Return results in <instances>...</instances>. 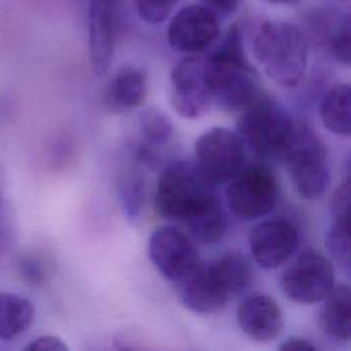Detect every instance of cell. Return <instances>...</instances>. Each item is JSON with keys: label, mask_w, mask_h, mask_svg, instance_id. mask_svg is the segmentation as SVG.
Instances as JSON below:
<instances>
[{"label": "cell", "mask_w": 351, "mask_h": 351, "mask_svg": "<svg viewBox=\"0 0 351 351\" xmlns=\"http://www.w3.org/2000/svg\"><path fill=\"white\" fill-rule=\"evenodd\" d=\"M332 55L344 66L350 64L351 59V23L350 16L344 15L336 22L329 37Z\"/></svg>", "instance_id": "obj_23"}, {"label": "cell", "mask_w": 351, "mask_h": 351, "mask_svg": "<svg viewBox=\"0 0 351 351\" xmlns=\"http://www.w3.org/2000/svg\"><path fill=\"white\" fill-rule=\"evenodd\" d=\"M278 348L281 351H310V350H315L317 347L307 339L292 336L284 340Z\"/></svg>", "instance_id": "obj_28"}, {"label": "cell", "mask_w": 351, "mask_h": 351, "mask_svg": "<svg viewBox=\"0 0 351 351\" xmlns=\"http://www.w3.org/2000/svg\"><path fill=\"white\" fill-rule=\"evenodd\" d=\"M251 274V266L244 255L226 252L210 263L199 261L174 284L185 308L197 314H215L248 287Z\"/></svg>", "instance_id": "obj_2"}, {"label": "cell", "mask_w": 351, "mask_h": 351, "mask_svg": "<svg viewBox=\"0 0 351 351\" xmlns=\"http://www.w3.org/2000/svg\"><path fill=\"white\" fill-rule=\"evenodd\" d=\"M332 217L337 221H350V181L339 185L332 199Z\"/></svg>", "instance_id": "obj_25"}, {"label": "cell", "mask_w": 351, "mask_h": 351, "mask_svg": "<svg viewBox=\"0 0 351 351\" xmlns=\"http://www.w3.org/2000/svg\"><path fill=\"white\" fill-rule=\"evenodd\" d=\"M237 322L243 333L256 341L274 340L284 326V318L278 303L265 293H251L237 307Z\"/></svg>", "instance_id": "obj_15"}, {"label": "cell", "mask_w": 351, "mask_h": 351, "mask_svg": "<svg viewBox=\"0 0 351 351\" xmlns=\"http://www.w3.org/2000/svg\"><path fill=\"white\" fill-rule=\"evenodd\" d=\"M118 0H89V62L95 75H104L112 64L117 41Z\"/></svg>", "instance_id": "obj_14"}, {"label": "cell", "mask_w": 351, "mask_h": 351, "mask_svg": "<svg viewBox=\"0 0 351 351\" xmlns=\"http://www.w3.org/2000/svg\"><path fill=\"white\" fill-rule=\"evenodd\" d=\"M254 55L265 73L282 88H295L307 70L308 47L299 26L287 21H266L254 38Z\"/></svg>", "instance_id": "obj_4"}, {"label": "cell", "mask_w": 351, "mask_h": 351, "mask_svg": "<svg viewBox=\"0 0 351 351\" xmlns=\"http://www.w3.org/2000/svg\"><path fill=\"white\" fill-rule=\"evenodd\" d=\"M293 128L288 111L265 92H259L240 111L237 121V133L243 143L262 156L281 155Z\"/></svg>", "instance_id": "obj_6"}, {"label": "cell", "mask_w": 351, "mask_h": 351, "mask_svg": "<svg viewBox=\"0 0 351 351\" xmlns=\"http://www.w3.org/2000/svg\"><path fill=\"white\" fill-rule=\"evenodd\" d=\"M278 199V181L274 171L263 165L241 167L229 181L226 203L243 221H254L273 211Z\"/></svg>", "instance_id": "obj_7"}, {"label": "cell", "mask_w": 351, "mask_h": 351, "mask_svg": "<svg viewBox=\"0 0 351 351\" xmlns=\"http://www.w3.org/2000/svg\"><path fill=\"white\" fill-rule=\"evenodd\" d=\"M155 207L162 218L176 221L204 244L219 241L226 233V217L210 184L193 162L176 160L159 176Z\"/></svg>", "instance_id": "obj_1"}, {"label": "cell", "mask_w": 351, "mask_h": 351, "mask_svg": "<svg viewBox=\"0 0 351 351\" xmlns=\"http://www.w3.org/2000/svg\"><path fill=\"white\" fill-rule=\"evenodd\" d=\"M243 160L244 143L229 128H210L195 143L193 165L214 186L228 182L243 167Z\"/></svg>", "instance_id": "obj_8"}, {"label": "cell", "mask_w": 351, "mask_h": 351, "mask_svg": "<svg viewBox=\"0 0 351 351\" xmlns=\"http://www.w3.org/2000/svg\"><path fill=\"white\" fill-rule=\"evenodd\" d=\"M118 197L128 218L134 219L140 215L144 206V182L136 174H126L119 180Z\"/></svg>", "instance_id": "obj_21"}, {"label": "cell", "mask_w": 351, "mask_h": 351, "mask_svg": "<svg viewBox=\"0 0 351 351\" xmlns=\"http://www.w3.org/2000/svg\"><path fill=\"white\" fill-rule=\"evenodd\" d=\"M219 36L218 15L203 4L178 10L167 27L169 45L181 53L195 55L208 49Z\"/></svg>", "instance_id": "obj_11"}, {"label": "cell", "mask_w": 351, "mask_h": 351, "mask_svg": "<svg viewBox=\"0 0 351 351\" xmlns=\"http://www.w3.org/2000/svg\"><path fill=\"white\" fill-rule=\"evenodd\" d=\"M281 156L299 196L317 200L325 195L330 182L328 151L311 128L295 125Z\"/></svg>", "instance_id": "obj_5"}, {"label": "cell", "mask_w": 351, "mask_h": 351, "mask_svg": "<svg viewBox=\"0 0 351 351\" xmlns=\"http://www.w3.org/2000/svg\"><path fill=\"white\" fill-rule=\"evenodd\" d=\"M180 0H134V7L140 19L149 25L166 21L174 11Z\"/></svg>", "instance_id": "obj_24"}, {"label": "cell", "mask_w": 351, "mask_h": 351, "mask_svg": "<svg viewBox=\"0 0 351 351\" xmlns=\"http://www.w3.org/2000/svg\"><path fill=\"white\" fill-rule=\"evenodd\" d=\"M169 100L174 111L188 119L202 117L213 106L204 55H188L174 66Z\"/></svg>", "instance_id": "obj_10"}, {"label": "cell", "mask_w": 351, "mask_h": 351, "mask_svg": "<svg viewBox=\"0 0 351 351\" xmlns=\"http://www.w3.org/2000/svg\"><path fill=\"white\" fill-rule=\"evenodd\" d=\"M22 274L26 277V280L32 281V282H37L41 280L43 277V269L40 266L38 262L32 261V259H26L22 262Z\"/></svg>", "instance_id": "obj_29"}, {"label": "cell", "mask_w": 351, "mask_h": 351, "mask_svg": "<svg viewBox=\"0 0 351 351\" xmlns=\"http://www.w3.org/2000/svg\"><path fill=\"white\" fill-rule=\"evenodd\" d=\"M325 245L329 255L346 270L350 269V221L333 219L326 232Z\"/></svg>", "instance_id": "obj_22"}, {"label": "cell", "mask_w": 351, "mask_h": 351, "mask_svg": "<svg viewBox=\"0 0 351 351\" xmlns=\"http://www.w3.org/2000/svg\"><path fill=\"white\" fill-rule=\"evenodd\" d=\"M148 93V82L143 70L136 67H123L110 80L104 103L114 112H126L140 107Z\"/></svg>", "instance_id": "obj_16"}, {"label": "cell", "mask_w": 351, "mask_h": 351, "mask_svg": "<svg viewBox=\"0 0 351 351\" xmlns=\"http://www.w3.org/2000/svg\"><path fill=\"white\" fill-rule=\"evenodd\" d=\"M202 4L210 8L218 16H226L236 11L240 4V0H202Z\"/></svg>", "instance_id": "obj_27"}, {"label": "cell", "mask_w": 351, "mask_h": 351, "mask_svg": "<svg viewBox=\"0 0 351 351\" xmlns=\"http://www.w3.org/2000/svg\"><path fill=\"white\" fill-rule=\"evenodd\" d=\"M319 118L326 130L337 136H350L351 119L348 84L339 82L324 95L319 104Z\"/></svg>", "instance_id": "obj_19"}, {"label": "cell", "mask_w": 351, "mask_h": 351, "mask_svg": "<svg viewBox=\"0 0 351 351\" xmlns=\"http://www.w3.org/2000/svg\"><path fill=\"white\" fill-rule=\"evenodd\" d=\"M140 129L151 147L163 145L173 136V125L169 117L156 107H147L140 112Z\"/></svg>", "instance_id": "obj_20"}, {"label": "cell", "mask_w": 351, "mask_h": 351, "mask_svg": "<svg viewBox=\"0 0 351 351\" xmlns=\"http://www.w3.org/2000/svg\"><path fill=\"white\" fill-rule=\"evenodd\" d=\"M324 332L337 340L348 341L351 337V292L347 284L333 287L324 299L319 313Z\"/></svg>", "instance_id": "obj_17"}, {"label": "cell", "mask_w": 351, "mask_h": 351, "mask_svg": "<svg viewBox=\"0 0 351 351\" xmlns=\"http://www.w3.org/2000/svg\"><path fill=\"white\" fill-rule=\"evenodd\" d=\"M204 58L211 101L219 110L240 112L262 92L258 74L245 58L241 33L236 25Z\"/></svg>", "instance_id": "obj_3"}, {"label": "cell", "mask_w": 351, "mask_h": 351, "mask_svg": "<svg viewBox=\"0 0 351 351\" xmlns=\"http://www.w3.org/2000/svg\"><path fill=\"white\" fill-rule=\"evenodd\" d=\"M25 350L30 351H66L69 350V346L58 336L53 335H43L36 339H33L29 344L25 346Z\"/></svg>", "instance_id": "obj_26"}, {"label": "cell", "mask_w": 351, "mask_h": 351, "mask_svg": "<svg viewBox=\"0 0 351 351\" xmlns=\"http://www.w3.org/2000/svg\"><path fill=\"white\" fill-rule=\"evenodd\" d=\"M282 293L298 304L322 302L335 287V270L330 261L315 250L298 255L281 273Z\"/></svg>", "instance_id": "obj_9"}, {"label": "cell", "mask_w": 351, "mask_h": 351, "mask_svg": "<svg viewBox=\"0 0 351 351\" xmlns=\"http://www.w3.org/2000/svg\"><path fill=\"white\" fill-rule=\"evenodd\" d=\"M148 255L156 270L177 282L199 262V254L191 239L178 228L163 225L148 239Z\"/></svg>", "instance_id": "obj_12"}, {"label": "cell", "mask_w": 351, "mask_h": 351, "mask_svg": "<svg viewBox=\"0 0 351 351\" xmlns=\"http://www.w3.org/2000/svg\"><path fill=\"white\" fill-rule=\"evenodd\" d=\"M265 1L274 4V5H293V4L299 3L300 0H265Z\"/></svg>", "instance_id": "obj_30"}, {"label": "cell", "mask_w": 351, "mask_h": 351, "mask_svg": "<svg viewBox=\"0 0 351 351\" xmlns=\"http://www.w3.org/2000/svg\"><path fill=\"white\" fill-rule=\"evenodd\" d=\"M34 319L33 303L15 292L0 291V340L23 335Z\"/></svg>", "instance_id": "obj_18"}, {"label": "cell", "mask_w": 351, "mask_h": 351, "mask_svg": "<svg viewBox=\"0 0 351 351\" xmlns=\"http://www.w3.org/2000/svg\"><path fill=\"white\" fill-rule=\"evenodd\" d=\"M299 230L288 219L276 218L258 223L250 234V251L263 269H276L296 252Z\"/></svg>", "instance_id": "obj_13"}]
</instances>
